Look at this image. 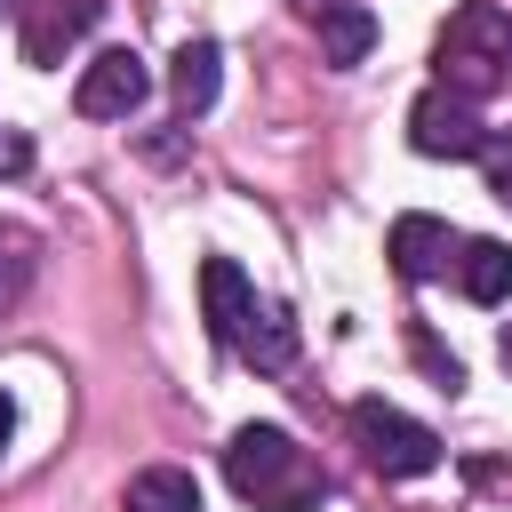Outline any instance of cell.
<instances>
[{"instance_id":"cell-1","label":"cell","mask_w":512,"mask_h":512,"mask_svg":"<svg viewBox=\"0 0 512 512\" xmlns=\"http://www.w3.org/2000/svg\"><path fill=\"white\" fill-rule=\"evenodd\" d=\"M224 480H232L256 512H304V504L328 496L320 464H312V456L296 448V432H280V424H240V432L224 440Z\"/></svg>"},{"instance_id":"cell-2","label":"cell","mask_w":512,"mask_h":512,"mask_svg":"<svg viewBox=\"0 0 512 512\" xmlns=\"http://www.w3.org/2000/svg\"><path fill=\"white\" fill-rule=\"evenodd\" d=\"M432 64H440V88H448V96H464V104L496 96V88L512 80V8H504V0H464V8L440 24Z\"/></svg>"},{"instance_id":"cell-3","label":"cell","mask_w":512,"mask_h":512,"mask_svg":"<svg viewBox=\"0 0 512 512\" xmlns=\"http://www.w3.org/2000/svg\"><path fill=\"white\" fill-rule=\"evenodd\" d=\"M352 440H360V456L384 480H424L440 464V432L416 424V416H400L392 400H352Z\"/></svg>"},{"instance_id":"cell-4","label":"cell","mask_w":512,"mask_h":512,"mask_svg":"<svg viewBox=\"0 0 512 512\" xmlns=\"http://www.w3.org/2000/svg\"><path fill=\"white\" fill-rule=\"evenodd\" d=\"M408 144H416L424 160H480L496 136H488V120H480L464 96H448V88H424V96L408 104Z\"/></svg>"},{"instance_id":"cell-5","label":"cell","mask_w":512,"mask_h":512,"mask_svg":"<svg viewBox=\"0 0 512 512\" xmlns=\"http://www.w3.org/2000/svg\"><path fill=\"white\" fill-rule=\"evenodd\" d=\"M144 96H152V72H144L136 48H96V56L80 64V88H72V104H80L88 120H128Z\"/></svg>"},{"instance_id":"cell-6","label":"cell","mask_w":512,"mask_h":512,"mask_svg":"<svg viewBox=\"0 0 512 512\" xmlns=\"http://www.w3.org/2000/svg\"><path fill=\"white\" fill-rule=\"evenodd\" d=\"M384 256H392V272H400V280H416V288H424V280H440V272L464 256V240H456L440 216H400V224L384 232Z\"/></svg>"},{"instance_id":"cell-7","label":"cell","mask_w":512,"mask_h":512,"mask_svg":"<svg viewBox=\"0 0 512 512\" xmlns=\"http://www.w3.org/2000/svg\"><path fill=\"white\" fill-rule=\"evenodd\" d=\"M200 312H208V336L232 352L240 344V328L256 320V288H248V272L232 264V256H208L200 264Z\"/></svg>"},{"instance_id":"cell-8","label":"cell","mask_w":512,"mask_h":512,"mask_svg":"<svg viewBox=\"0 0 512 512\" xmlns=\"http://www.w3.org/2000/svg\"><path fill=\"white\" fill-rule=\"evenodd\" d=\"M368 48H376V16L360 0H320V64L352 72V64H368Z\"/></svg>"},{"instance_id":"cell-9","label":"cell","mask_w":512,"mask_h":512,"mask_svg":"<svg viewBox=\"0 0 512 512\" xmlns=\"http://www.w3.org/2000/svg\"><path fill=\"white\" fill-rule=\"evenodd\" d=\"M216 88H224V48H216V40H184L176 64H168V96H176L184 112H208Z\"/></svg>"},{"instance_id":"cell-10","label":"cell","mask_w":512,"mask_h":512,"mask_svg":"<svg viewBox=\"0 0 512 512\" xmlns=\"http://www.w3.org/2000/svg\"><path fill=\"white\" fill-rule=\"evenodd\" d=\"M456 280H464L472 304H504V296H512V240H464Z\"/></svg>"},{"instance_id":"cell-11","label":"cell","mask_w":512,"mask_h":512,"mask_svg":"<svg viewBox=\"0 0 512 512\" xmlns=\"http://www.w3.org/2000/svg\"><path fill=\"white\" fill-rule=\"evenodd\" d=\"M248 368H288L296 360V320H288V304H256V320L240 328V344H232Z\"/></svg>"},{"instance_id":"cell-12","label":"cell","mask_w":512,"mask_h":512,"mask_svg":"<svg viewBox=\"0 0 512 512\" xmlns=\"http://www.w3.org/2000/svg\"><path fill=\"white\" fill-rule=\"evenodd\" d=\"M120 512H200V480L184 464H152L128 480V504Z\"/></svg>"},{"instance_id":"cell-13","label":"cell","mask_w":512,"mask_h":512,"mask_svg":"<svg viewBox=\"0 0 512 512\" xmlns=\"http://www.w3.org/2000/svg\"><path fill=\"white\" fill-rule=\"evenodd\" d=\"M24 272H32V240L24 232H0V304L24 288Z\"/></svg>"},{"instance_id":"cell-14","label":"cell","mask_w":512,"mask_h":512,"mask_svg":"<svg viewBox=\"0 0 512 512\" xmlns=\"http://www.w3.org/2000/svg\"><path fill=\"white\" fill-rule=\"evenodd\" d=\"M416 360H424V368L440 376V392H456V384H464V368H456V352H440V344H432L424 328H416Z\"/></svg>"},{"instance_id":"cell-15","label":"cell","mask_w":512,"mask_h":512,"mask_svg":"<svg viewBox=\"0 0 512 512\" xmlns=\"http://www.w3.org/2000/svg\"><path fill=\"white\" fill-rule=\"evenodd\" d=\"M32 168V144L24 136H0V176H24Z\"/></svg>"},{"instance_id":"cell-16","label":"cell","mask_w":512,"mask_h":512,"mask_svg":"<svg viewBox=\"0 0 512 512\" xmlns=\"http://www.w3.org/2000/svg\"><path fill=\"white\" fill-rule=\"evenodd\" d=\"M8 440H16V400L0 392V448H8Z\"/></svg>"},{"instance_id":"cell-17","label":"cell","mask_w":512,"mask_h":512,"mask_svg":"<svg viewBox=\"0 0 512 512\" xmlns=\"http://www.w3.org/2000/svg\"><path fill=\"white\" fill-rule=\"evenodd\" d=\"M496 200L512 208V160H496Z\"/></svg>"},{"instance_id":"cell-18","label":"cell","mask_w":512,"mask_h":512,"mask_svg":"<svg viewBox=\"0 0 512 512\" xmlns=\"http://www.w3.org/2000/svg\"><path fill=\"white\" fill-rule=\"evenodd\" d=\"M496 360H504V368H512V328H504V336H496Z\"/></svg>"}]
</instances>
